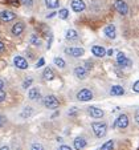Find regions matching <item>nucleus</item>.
Masks as SVG:
<instances>
[{
    "instance_id": "obj_1",
    "label": "nucleus",
    "mask_w": 139,
    "mask_h": 150,
    "mask_svg": "<svg viewBox=\"0 0 139 150\" xmlns=\"http://www.w3.org/2000/svg\"><path fill=\"white\" fill-rule=\"evenodd\" d=\"M91 129H93L95 137L98 138H102L106 136V132H107V125L105 122H93L91 124Z\"/></svg>"
},
{
    "instance_id": "obj_2",
    "label": "nucleus",
    "mask_w": 139,
    "mask_h": 150,
    "mask_svg": "<svg viewBox=\"0 0 139 150\" xmlns=\"http://www.w3.org/2000/svg\"><path fill=\"white\" fill-rule=\"evenodd\" d=\"M44 105H45V108H48V109H57L60 106V101L56 96L49 94V96H46L45 98H44Z\"/></svg>"
},
{
    "instance_id": "obj_3",
    "label": "nucleus",
    "mask_w": 139,
    "mask_h": 150,
    "mask_svg": "<svg viewBox=\"0 0 139 150\" xmlns=\"http://www.w3.org/2000/svg\"><path fill=\"white\" fill-rule=\"evenodd\" d=\"M93 98V93H91L90 89H81V91L77 93V100H79V101H90V100Z\"/></svg>"
},
{
    "instance_id": "obj_4",
    "label": "nucleus",
    "mask_w": 139,
    "mask_h": 150,
    "mask_svg": "<svg viewBox=\"0 0 139 150\" xmlns=\"http://www.w3.org/2000/svg\"><path fill=\"white\" fill-rule=\"evenodd\" d=\"M114 8H115L117 12L121 13V15H127V12H128V6L123 1V0H115Z\"/></svg>"
},
{
    "instance_id": "obj_5",
    "label": "nucleus",
    "mask_w": 139,
    "mask_h": 150,
    "mask_svg": "<svg viewBox=\"0 0 139 150\" xmlns=\"http://www.w3.org/2000/svg\"><path fill=\"white\" fill-rule=\"evenodd\" d=\"M114 126L118 127V129H125V127L128 126V117L126 114H121L118 118L114 122Z\"/></svg>"
},
{
    "instance_id": "obj_6",
    "label": "nucleus",
    "mask_w": 139,
    "mask_h": 150,
    "mask_svg": "<svg viewBox=\"0 0 139 150\" xmlns=\"http://www.w3.org/2000/svg\"><path fill=\"white\" fill-rule=\"evenodd\" d=\"M74 74H76L77 79L85 80L86 77L89 76V71L85 68V67H77V68H74Z\"/></svg>"
},
{
    "instance_id": "obj_7",
    "label": "nucleus",
    "mask_w": 139,
    "mask_h": 150,
    "mask_svg": "<svg viewBox=\"0 0 139 150\" xmlns=\"http://www.w3.org/2000/svg\"><path fill=\"white\" fill-rule=\"evenodd\" d=\"M117 62H118V65H121V67H130L131 65V61L125 56L123 52H118V54H117Z\"/></svg>"
},
{
    "instance_id": "obj_8",
    "label": "nucleus",
    "mask_w": 139,
    "mask_h": 150,
    "mask_svg": "<svg viewBox=\"0 0 139 150\" xmlns=\"http://www.w3.org/2000/svg\"><path fill=\"white\" fill-rule=\"evenodd\" d=\"M13 64H15V67L16 68H19V69H27L28 68V61H27L24 57H21V56H16L13 59Z\"/></svg>"
},
{
    "instance_id": "obj_9",
    "label": "nucleus",
    "mask_w": 139,
    "mask_h": 150,
    "mask_svg": "<svg viewBox=\"0 0 139 150\" xmlns=\"http://www.w3.org/2000/svg\"><path fill=\"white\" fill-rule=\"evenodd\" d=\"M86 8L84 0H72V9L74 12H82Z\"/></svg>"
},
{
    "instance_id": "obj_10",
    "label": "nucleus",
    "mask_w": 139,
    "mask_h": 150,
    "mask_svg": "<svg viewBox=\"0 0 139 150\" xmlns=\"http://www.w3.org/2000/svg\"><path fill=\"white\" fill-rule=\"evenodd\" d=\"M65 52L73 57H81L85 51H84V48H79V47H73V48H66Z\"/></svg>"
},
{
    "instance_id": "obj_11",
    "label": "nucleus",
    "mask_w": 139,
    "mask_h": 150,
    "mask_svg": "<svg viewBox=\"0 0 139 150\" xmlns=\"http://www.w3.org/2000/svg\"><path fill=\"white\" fill-rule=\"evenodd\" d=\"M88 110H89V114H90L93 118H101V117L105 114V112H103L102 109L97 108V106H90Z\"/></svg>"
},
{
    "instance_id": "obj_12",
    "label": "nucleus",
    "mask_w": 139,
    "mask_h": 150,
    "mask_svg": "<svg viewBox=\"0 0 139 150\" xmlns=\"http://www.w3.org/2000/svg\"><path fill=\"white\" fill-rule=\"evenodd\" d=\"M0 19L8 23V21H12L13 19H16V15L12 11H1L0 12Z\"/></svg>"
},
{
    "instance_id": "obj_13",
    "label": "nucleus",
    "mask_w": 139,
    "mask_h": 150,
    "mask_svg": "<svg viewBox=\"0 0 139 150\" xmlns=\"http://www.w3.org/2000/svg\"><path fill=\"white\" fill-rule=\"evenodd\" d=\"M28 97L32 101H37V100L41 98V92H40L39 88H31L28 92Z\"/></svg>"
},
{
    "instance_id": "obj_14",
    "label": "nucleus",
    "mask_w": 139,
    "mask_h": 150,
    "mask_svg": "<svg viewBox=\"0 0 139 150\" xmlns=\"http://www.w3.org/2000/svg\"><path fill=\"white\" fill-rule=\"evenodd\" d=\"M24 28H25V25H24L23 21H17V23L12 27V33H13L15 36H20V35L24 32Z\"/></svg>"
},
{
    "instance_id": "obj_15",
    "label": "nucleus",
    "mask_w": 139,
    "mask_h": 150,
    "mask_svg": "<svg viewBox=\"0 0 139 150\" xmlns=\"http://www.w3.org/2000/svg\"><path fill=\"white\" fill-rule=\"evenodd\" d=\"M73 145H74V149L76 150H82V149H85V146H86V139L84 138V137H77V138L74 139Z\"/></svg>"
},
{
    "instance_id": "obj_16",
    "label": "nucleus",
    "mask_w": 139,
    "mask_h": 150,
    "mask_svg": "<svg viewBox=\"0 0 139 150\" xmlns=\"http://www.w3.org/2000/svg\"><path fill=\"white\" fill-rule=\"evenodd\" d=\"M103 32H105V35L109 37V39H115V36H117L115 27H114L113 24H110V25H106L105 29H103Z\"/></svg>"
},
{
    "instance_id": "obj_17",
    "label": "nucleus",
    "mask_w": 139,
    "mask_h": 150,
    "mask_svg": "<svg viewBox=\"0 0 139 150\" xmlns=\"http://www.w3.org/2000/svg\"><path fill=\"white\" fill-rule=\"evenodd\" d=\"M91 53H93L95 57H103L106 54V51L103 47L94 45V47H91Z\"/></svg>"
},
{
    "instance_id": "obj_18",
    "label": "nucleus",
    "mask_w": 139,
    "mask_h": 150,
    "mask_svg": "<svg viewBox=\"0 0 139 150\" xmlns=\"http://www.w3.org/2000/svg\"><path fill=\"white\" fill-rule=\"evenodd\" d=\"M123 93H125V89H123L121 85H113L110 89L111 96H122Z\"/></svg>"
},
{
    "instance_id": "obj_19",
    "label": "nucleus",
    "mask_w": 139,
    "mask_h": 150,
    "mask_svg": "<svg viewBox=\"0 0 139 150\" xmlns=\"http://www.w3.org/2000/svg\"><path fill=\"white\" fill-rule=\"evenodd\" d=\"M66 40H70V41H76L78 40V33L74 29H68L66 31Z\"/></svg>"
},
{
    "instance_id": "obj_20",
    "label": "nucleus",
    "mask_w": 139,
    "mask_h": 150,
    "mask_svg": "<svg viewBox=\"0 0 139 150\" xmlns=\"http://www.w3.org/2000/svg\"><path fill=\"white\" fill-rule=\"evenodd\" d=\"M43 79L46 80V81L53 80L54 79V72L52 71L51 68H45V71H44V73H43Z\"/></svg>"
},
{
    "instance_id": "obj_21",
    "label": "nucleus",
    "mask_w": 139,
    "mask_h": 150,
    "mask_svg": "<svg viewBox=\"0 0 139 150\" xmlns=\"http://www.w3.org/2000/svg\"><path fill=\"white\" fill-rule=\"evenodd\" d=\"M29 42H31L32 45L34 47H40L41 44H43V41H41V39H40L37 35H32L31 37H29Z\"/></svg>"
},
{
    "instance_id": "obj_22",
    "label": "nucleus",
    "mask_w": 139,
    "mask_h": 150,
    "mask_svg": "<svg viewBox=\"0 0 139 150\" xmlns=\"http://www.w3.org/2000/svg\"><path fill=\"white\" fill-rule=\"evenodd\" d=\"M32 114H33V108L27 106V108L23 109V112H21V114H20V116L23 117V118H28V117H31Z\"/></svg>"
},
{
    "instance_id": "obj_23",
    "label": "nucleus",
    "mask_w": 139,
    "mask_h": 150,
    "mask_svg": "<svg viewBox=\"0 0 139 150\" xmlns=\"http://www.w3.org/2000/svg\"><path fill=\"white\" fill-rule=\"evenodd\" d=\"M45 4L48 8L51 9H54L58 7V0H45Z\"/></svg>"
},
{
    "instance_id": "obj_24",
    "label": "nucleus",
    "mask_w": 139,
    "mask_h": 150,
    "mask_svg": "<svg viewBox=\"0 0 139 150\" xmlns=\"http://www.w3.org/2000/svg\"><path fill=\"white\" fill-rule=\"evenodd\" d=\"M114 149V141H107V142H105V144L101 146V150H113Z\"/></svg>"
},
{
    "instance_id": "obj_25",
    "label": "nucleus",
    "mask_w": 139,
    "mask_h": 150,
    "mask_svg": "<svg viewBox=\"0 0 139 150\" xmlns=\"http://www.w3.org/2000/svg\"><path fill=\"white\" fill-rule=\"evenodd\" d=\"M58 16H60V19H62V20L68 19V16H69V11H68V9H66V8L60 9V12H58Z\"/></svg>"
},
{
    "instance_id": "obj_26",
    "label": "nucleus",
    "mask_w": 139,
    "mask_h": 150,
    "mask_svg": "<svg viewBox=\"0 0 139 150\" xmlns=\"http://www.w3.org/2000/svg\"><path fill=\"white\" fill-rule=\"evenodd\" d=\"M54 64H56L58 68H64L65 67V61L62 59H60V57H54Z\"/></svg>"
},
{
    "instance_id": "obj_27",
    "label": "nucleus",
    "mask_w": 139,
    "mask_h": 150,
    "mask_svg": "<svg viewBox=\"0 0 139 150\" xmlns=\"http://www.w3.org/2000/svg\"><path fill=\"white\" fill-rule=\"evenodd\" d=\"M31 150H44V146L41 144H39V142H34V144H32Z\"/></svg>"
},
{
    "instance_id": "obj_28",
    "label": "nucleus",
    "mask_w": 139,
    "mask_h": 150,
    "mask_svg": "<svg viewBox=\"0 0 139 150\" xmlns=\"http://www.w3.org/2000/svg\"><path fill=\"white\" fill-rule=\"evenodd\" d=\"M32 84H33V79H27V80H24V82H23V88H24V89L29 88V86H31Z\"/></svg>"
},
{
    "instance_id": "obj_29",
    "label": "nucleus",
    "mask_w": 139,
    "mask_h": 150,
    "mask_svg": "<svg viewBox=\"0 0 139 150\" xmlns=\"http://www.w3.org/2000/svg\"><path fill=\"white\" fill-rule=\"evenodd\" d=\"M77 113H78V109H77V108H70V109H69V112H68L69 116H76Z\"/></svg>"
},
{
    "instance_id": "obj_30",
    "label": "nucleus",
    "mask_w": 139,
    "mask_h": 150,
    "mask_svg": "<svg viewBox=\"0 0 139 150\" xmlns=\"http://www.w3.org/2000/svg\"><path fill=\"white\" fill-rule=\"evenodd\" d=\"M21 3H23L24 6H27V7H32V6H33V1H32V0H21Z\"/></svg>"
},
{
    "instance_id": "obj_31",
    "label": "nucleus",
    "mask_w": 139,
    "mask_h": 150,
    "mask_svg": "<svg viewBox=\"0 0 139 150\" xmlns=\"http://www.w3.org/2000/svg\"><path fill=\"white\" fill-rule=\"evenodd\" d=\"M44 64H45V60H44V59H40L39 61L36 62V68H40V67H43Z\"/></svg>"
},
{
    "instance_id": "obj_32",
    "label": "nucleus",
    "mask_w": 139,
    "mask_h": 150,
    "mask_svg": "<svg viewBox=\"0 0 139 150\" xmlns=\"http://www.w3.org/2000/svg\"><path fill=\"white\" fill-rule=\"evenodd\" d=\"M6 96H7V94H6V92H4L3 89H0V102H1V101H4V100H6Z\"/></svg>"
},
{
    "instance_id": "obj_33",
    "label": "nucleus",
    "mask_w": 139,
    "mask_h": 150,
    "mask_svg": "<svg viewBox=\"0 0 139 150\" xmlns=\"http://www.w3.org/2000/svg\"><path fill=\"white\" fill-rule=\"evenodd\" d=\"M133 91L135 92V93L139 92V81H135V84H134V86H133Z\"/></svg>"
},
{
    "instance_id": "obj_34",
    "label": "nucleus",
    "mask_w": 139,
    "mask_h": 150,
    "mask_svg": "<svg viewBox=\"0 0 139 150\" xmlns=\"http://www.w3.org/2000/svg\"><path fill=\"white\" fill-rule=\"evenodd\" d=\"M6 121H7L6 117H4V116H0V126H3V125L6 124Z\"/></svg>"
},
{
    "instance_id": "obj_35",
    "label": "nucleus",
    "mask_w": 139,
    "mask_h": 150,
    "mask_svg": "<svg viewBox=\"0 0 139 150\" xmlns=\"http://www.w3.org/2000/svg\"><path fill=\"white\" fill-rule=\"evenodd\" d=\"M58 150H72L70 146H66V145H62V146H60Z\"/></svg>"
},
{
    "instance_id": "obj_36",
    "label": "nucleus",
    "mask_w": 139,
    "mask_h": 150,
    "mask_svg": "<svg viewBox=\"0 0 139 150\" xmlns=\"http://www.w3.org/2000/svg\"><path fill=\"white\" fill-rule=\"evenodd\" d=\"M4 51V42L0 40V52H3Z\"/></svg>"
},
{
    "instance_id": "obj_37",
    "label": "nucleus",
    "mask_w": 139,
    "mask_h": 150,
    "mask_svg": "<svg viewBox=\"0 0 139 150\" xmlns=\"http://www.w3.org/2000/svg\"><path fill=\"white\" fill-rule=\"evenodd\" d=\"M106 53H107L109 56H113V54H114V49H109V51L106 52Z\"/></svg>"
},
{
    "instance_id": "obj_38",
    "label": "nucleus",
    "mask_w": 139,
    "mask_h": 150,
    "mask_svg": "<svg viewBox=\"0 0 139 150\" xmlns=\"http://www.w3.org/2000/svg\"><path fill=\"white\" fill-rule=\"evenodd\" d=\"M3 86H4V81L3 80H0V89H3Z\"/></svg>"
},
{
    "instance_id": "obj_39",
    "label": "nucleus",
    "mask_w": 139,
    "mask_h": 150,
    "mask_svg": "<svg viewBox=\"0 0 139 150\" xmlns=\"http://www.w3.org/2000/svg\"><path fill=\"white\" fill-rule=\"evenodd\" d=\"M54 15H57V13H54V12H52V13H51V15H48V19H49V17H53V16H54Z\"/></svg>"
},
{
    "instance_id": "obj_40",
    "label": "nucleus",
    "mask_w": 139,
    "mask_h": 150,
    "mask_svg": "<svg viewBox=\"0 0 139 150\" xmlns=\"http://www.w3.org/2000/svg\"><path fill=\"white\" fill-rule=\"evenodd\" d=\"M0 150H9V147H8V146H3V147H1V149H0Z\"/></svg>"
},
{
    "instance_id": "obj_41",
    "label": "nucleus",
    "mask_w": 139,
    "mask_h": 150,
    "mask_svg": "<svg viewBox=\"0 0 139 150\" xmlns=\"http://www.w3.org/2000/svg\"><path fill=\"white\" fill-rule=\"evenodd\" d=\"M138 120H139V116H138V112H136V114H135V121L138 122Z\"/></svg>"
}]
</instances>
